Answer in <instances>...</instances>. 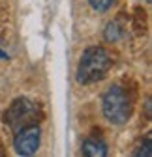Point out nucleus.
Returning a JSON list of instances; mask_svg holds the SVG:
<instances>
[{"mask_svg":"<svg viewBox=\"0 0 152 157\" xmlns=\"http://www.w3.org/2000/svg\"><path fill=\"white\" fill-rule=\"evenodd\" d=\"M111 66H113L111 54L103 47H88L81 54L77 71H75V78H77L79 84H94L105 78Z\"/></svg>","mask_w":152,"mask_h":157,"instance_id":"f257e3e1","label":"nucleus"},{"mask_svg":"<svg viewBox=\"0 0 152 157\" xmlns=\"http://www.w3.org/2000/svg\"><path fill=\"white\" fill-rule=\"evenodd\" d=\"M102 112L113 125H124L130 120L131 105L126 92L120 86H109L102 97Z\"/></svg>","mask_w":152,"mask_h":157,"instance_id":"f03ea898","label":"nucleus"},{"mask_svg":"<svg viewBox=\"0 0 152 157\" xmlns=\"http://www.w3.org/2000/svg\"><path fill=\"white\" fill-rule=\"evenodd\" d=\"M40 142H42V129L38 125H26L15 133L13 148H15L17 155L28 157V155H34L38 151Z\"/></svg>","mask_w":152,"mask_h":157,"instance_id":"7ed1b4c3","label":"nucleus"},{"mask_svg":"<svg viewBox=\"0 0 152 157\" xmlns=\"http://www.w3.org/2000/svg\"><path fill=\"white\" fill-rule=\"evenodd\" d=\"M34 110H36V109H34V105H32L28 99H17V101H13L11 107L8 109L4 122H6L10 127H13L15 131H19V129H21L23 120H28V116H30Z\"/></svg>","mask_w":152,"mask_h":157,"instance_id":"20e7f679","label":"nucleus"},{"mask_svg":"<svg viewBox=\"0 0 152 157\" xmlns=\"http://www.w3.org/2000/svg\"><path fill=\"white\" fill-rule=\"evenodd\" d=\"M81 151L86 157H105L109 153L107 144L102 139H92V136H90V139H86V140H83Z\"/></svg>","mask_w":152,"mask_h":157,"instance_id":"39448f33","label":"nucleus"},{"mask_svg":"<svg viewBox=\"0 0 152 157\" xmlns=\"http://www.w3.org/2000/svg\"><path fill=\"white\" fill-rule=\"evenodd\" d=\"M88 4L94 11L98 13H105L113 8V4H115V0H88Z\"/></svg>","mask_w":152,"mask_h":157,"instance_id":"423d86ee","label":"nucleus"},{"mask_svg":"<svg viewBox=\"0 0 152 157\" xmlns=\"http://www.w3.org/2000/svg\"><path fill=\"white\" fill-rule=\"evenodd\" d=\"M120 36H122V32H120V26L117 25V23H109L107 25V28H105V39L107 41H118L120 39Z\"/></svg>","mask_w":152,"mask_h":157,"instance_id":"0eeeda50","label":"nucleus"},{"mask_svg":"<svg viewBox=\"0 0 152 157\" xmlns=\"http://www.w3.org/2000/svg\"><path fill=\"white\" fill-rule=\"evenodd\" d=\"M135 155H137V157H150V155H152V150H150V136H146V139H145V142L139 146V150L135 151Z\"/></svg>","mask_w":152,"mask_h":157,"instance_id":"6e6552de","label":"nucleus"},{"mask_svg":"<svg viewBox=\"0 0 152 157\" xmlns=\"http://www.w3.org/2000/svg\"><path fill=\"white\" fill-rule=\"evenodd\" d=\"M146 2H150V0H146Z\"/></svg>","mask_w":152,"mask_h":157,"instance_id":"1a4fd4ad","label":"nucleus"}]
</instances>
